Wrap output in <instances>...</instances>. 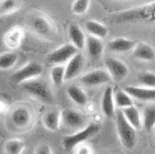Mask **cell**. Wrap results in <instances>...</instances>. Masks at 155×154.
<instances>
[{
	"label": "cell",
	"instance_id": "12",
	"mask_svg": "<svg viewBox=\"0 0 155 154\" xmlns=\"http://www.w3.org/2000/svg\"><path fill=\"white\" fill-rule=\"evenodd\" d=\"M83 66H84V56L80 52H78L68 61V65L65 66V80H71L76 78L80 74Z\"/></svg>",
	"mask_w": 155,
	"mask_h": 154
},
{
	"label": "cell",
	"instance_id": "8",
	"mask_svg": "<svg viewBox=\"0 0 155 154\" xmlns=\"http://www.w3.org/2000/svg\"><path fill=\"white\" fill-rule=\"evenodd\" d=\"M106 68L111 79L114 82H122L128 75V66L124 61L114 59V57L106 59Z\"/></svg>",
	"mask_w": 155,
	"mask_h": 154
},
{
	"label": "cell",
	"instance_id": "5",
	"mask_svg": "<svg viewBox=\"0 0 155 154\" xmlns=\"http://www.w3.org/2000/svg\"><path fill=\"white\" fill-rule=\"evenodd\" d=\"M43 72V68L40 62H36V61H32L28 62L27 65L22 66L19 70L13 74V79H14L15 83L18 84H23V83L32 80V79H37Z\"/></svg>",
	"mask_w": 155,
	"mask_h": 154
},
{
	"label": "cell",
	"instance_id": "29",
	"mask_svg": "<svg viewBox=\"0 0 155 154\" xmlns=\"http://www.w3.org/2000/svg\"><path fill=\"white\" fill-rule=\"evenodd\" d=\"M139 82L141 83V85L145 88L155 89V73H153V72L141 73L139 75Z\"/></svg>",
	"mask_w": 155,
	"mask_h": 154
},
{
	"label": "cell",
	"instance_id": "31",
	"mask_svg": "<svg viewBox=\"0 0 155 154\" xmlns=\"http://www.w3.org/2000/svg\"><path fill=\"white\" fill-rule=\"evenodd\" d=\"M73 150H74V154H93L92 146L87 143H81L79 145H76Z\"/></svg>",
	"mask_w": 155,
	"mask_h": 154
},
{
	"label": "cell",
	"instance_id": "25",
	"mask_svg": "<svg viewBox=\"0 0 155 154\" xmlns=\"http://www.w3.org/2000/svg\"><path fill=\"white\" fill-rule=\"evenodd\" d=\"M25 148V143L22 139H10L5 143V154H22Z\"/></svg>",
	"mask_w": 155,
	"mask_h": 154
},
{
	"label": "cell",
	"instance_id": "24",
	"mask_svg": "<svg viewBox=\"0 0 155 154\" xmlns=\"http://www.w3.org/2000/svg\"><path fill=\"white\" fill-rule=\"evenodd\" d=\"M143 129L153 130L155 127V105H149L144 108L143 112Z\"/></svg>",
	"mask_w": 155,
	"mask_h": 154
},
{
	"label": "cell",
	"instance_id": "30",
	"mask_svg": "<svg viewBox=\"0 0 155 154\" xmlns=\"http://www.w3.org/2000/svg\"><path fill=\"white\" fill-rule=\"evenodd\" d=\"M89 4H90V0H75L73 4V13L76 15L84 14L88 10Z\"/></svg>",
	"mask_w": 155,
	"mask_h": 154
},
{
	"label": "cell",
	"instance_id": "23",
	"mask_svg": "<svg viewBox=\"0 0 155 154\" xmlns=\"http://www.w3.org/2000/svg\"><path fill=\"white\" fill-rule=\"evenodd\" d=\"M113 97H114V105L117 106L118 108H121V110L134 106L132 97L126 91H124V89H118V91H116L113 93Z\"/></svg>",
	"mask_w": 155,
	"mask_h": 154
},
{
	"label": "cell",
	"instance_id": "19",
	"mask_svg": "<svg viewBox=\"0 0 155 154\" xmlns=\"http://www.w3.org/2000/svg\"><path fill=\"white\" fill-rule=\"evenodd\" d=\"M69 37H70V41H71V45H74L78 50L85 49L87 37H85V35H84V32L80 29L79 25L70 24V27H69Z\"/></svg>",
	"mask_w": 155,
	"mask_h": 154
},
{
	"label": "cell",
	"instance_id": "9",
	"mask_svg": "<svg viewBox=\"0 0 155 154\" xmlns=\"http://www.w3.org/2000/svg\"><path fill=\"white\" fill-rule=\"evenodd\" d=\"M80 83L85 87H98L102 84H106L111 80V76H109L108 72L106 70H93V72H89L87 74H84L80 76Z\"/></svg>",
	"mask_w": 155,
	"mask_h": 154
},
{
	"label": "cell",
	"instance_id": "26",
	"mask_svg": "<svg viewBox=\"0 0 155 154\" xmlns=\"http://www.w3.org/2000/svg\"><path fill=\"white\" fill-rule=\"evenodd\" d=\"M18 61V54L8 51L0 55V70H8L13 68Z\"/></svg>",
	"mask_w": 155,
	"mask_h": 154
},
{
	"label": "cell",
	"instance_id": "15",
	"mask_svg": "<svg viewBox=\"0 0 155 154\" xmlns=\"http://www.w3.org/2000/svg\"><path fill=\"white\" fill-rule=\"evenodd\" d=\"M134 46H135V42L125 37L113 38L112 41L108 42V50L116 54H124V52H128V51H132Z\"/></svg>",
	"mask_w": 155,
	"mask_h": 154
},
{
	"label": "cell",
	"instance_id": "27",
	"mask_svg": "<svg viewBox=\"0 0 155 154\" xmlns=\"http://www.w3.org/2000/svg\"><path fill=\"white\" fill-rule=\"evenodd\" d=\"M51 82L55 87H61L65 82V66L62 65H55L52 69H51Z\"/></svg>",
	"mask_w": 155,
	"mask_h": 154
},
{
	"label": "cell",
	"instance_id": "14",
	"mask_svg": "<svg viewBox=\"0 0 155 154\" xmlns=\"http://www.w3.org/2000/svg\"><path fill=\"white\" fill-rule=\"evenodd\" d=\"M85 50L87 54L92 60H98L102 57L103 51H104V43L102 40L93 36H89L85 41Z\"/></svg>",
	"mask_w": 155,
	"mask_h": 154
},
{
	"label": "cell",
	"instance_id": "17",
	"mask_svg": "<svg viewBox=\"0 0 155 154\" xmlns=\"http://www.w3.org/2000/svg\"><path fill=\"white\" fill-rule=\"evenodd\" d=\"M23 40V29L21 27H13L4 35V43L9 49H18Z\"/></svg>",
	"mask_w": 155,
	"mask_h": 154
},
{
	"label": "cell",
	"instance_id": "21",
	"mask_svg": "<svg viewBox=\"0 0 155 154\" xmlns=\"http://www.w3.org/2000/svg\"><path fill=\"white\" fill-rule=\"evenodd\" d=\"M43 126L50 131H56L61 125V112L60 111H48L47 113H45V116L42 119Z\"/></svg>",
	"mask_w": 155,
	"mask_h": 154
},
{
	"label": "cell",
	"instance_id": "11",
	"mask_svg": "<svg viewBox=\"0 0 155 154\" xmlns=\"http://www.w3.org/2000/svg\"><path fill=\"white\" fill-rule=\"evenodd\" d=\"M125 91L132 97V99H139L141 102H153L155 101V89L145 88V87H136L128 85Z\"/></svg>",
	"mask_w": 155,
	"mask_h": 154
},
{
	"label": "cell",
	"instance_id": "4",
	"mask_svg": "<svg viewBox=\"0 0 155 154\" xmlns=\"http://www.w3.org/2000/svg\"><path fill=\"white\" fill-rule=\"evenodd\" d=\"M99 131V125L97 124H89L84 130H80L78 132L70 134L64 138V146H65L66 150H73L76 145H79L81 143H85L89 138H92L93 135H95L97 132Z\"/></svg>",
	"mask_w": 155,
	"mask_h": 154
},
{
	"label": "cell",
	"instance_id": "28",
	"mask_svg": "<svg viewBox=\"0 0 155 154\" xmlns=\"http://www.w3.org/2000/svg\"><path fill=\"white\" fill-rule=\"evenodd\" d=\"M19 9V0H0V15L10 14Z\"/></svg>",
	"mask_w": 155,
	"mask_h": 154
},
{
	"label": "cell",
	"instance_id": "3",
	"mask_svg": "<svg viewBox=\"0 0 155 154\" xmlns=\"http://www.w3.org/2000/svg\"><path fill=\"white\" fill-rule=\"evenodd\" d=\"M23 87V89L28 94H31L32 97H35L36 99L45 102V103H54V94L52 91L50 89V87L47 85V83H45L40 79H32L21 84Z\"/></svg>",
	"mask_w": 155,
	"mask_h": 154
},
{
	"label": "cell",
	"instance_id": "1",
	"mask_svg": "<svg viewBox=\"0 0 155 154\" xmlns=\"http://www.w3.org/2000/svg\"><path fill=\"white\" fill-rule=\"evenodd\" d=\"M89 125L88 122V117L76 110L73 108H65L61 111V127L65 131L70 134L78 132L80 130H84L85 127Z\"/></svg>",
	"mask_w": 155,
	"mask_h": 154
},
{
	"label": "cell",
	"instance_id": "7",
	"mask_svg": "<svg viewBox=\"0 0 155 154\" xmlns=\"http://www.w3.org/2000/svg\"><path fill=\"white\" fill-rule=\"evenodd\" d=\"M28 25L36 35L41 37H50L51 33H52V24H51L50 19L41 14L32 15L29 18Z\"/></svg>",
	"mask_w": 155,
	"mask_h": 154
},
{
	"label": "cell",
	"instance_id": "10",
	"mask_svg": "<svg viewBox=\"0 0 155 154\" xmlns=\"http://www.w3.org/2000/svg\"><path fill=\"white\" fill-rule=\"evenodd\" d=\"M12 124L17 129H25L32 122V113L27 107H17L10 115Z\"/></svg>",
	"mask_w": 155,
	"mask_h": 154
},
{
	"label": "cell",
	"instance_id": "20",
	"mask_svg": "<svg viewBox=\"0 0 155 154\" xmlns=\"http://www.w3.org/2000/svg\"><path fill=\"white\" fill-rule=\"evenodd\" d=\"M68 95L75 105L80 106V107L87 106V103H88V95L79 85H75V84L69 85L68 87Z\"/></svg>",
	"mask_w": 155,
	"mask_h": 154
},
{
	"label": "cell",
	"instance_id": "18",
	"mask_svg": "<svg viewBox=\"0 0 155 154\" xmlns=\"http://www.w3.org/2000/svg\"><path fill=\"white\" fill-rule=\"evenodd\" d=\"M121 112H122V115H124V117L127 120V122L130 124L135 130L143 127V119H141V113L135 106L124 108V110H121Z\"/></svg>",
	"mask_w": 155,
	"mask_h": 154
},
{
	"label": "cell",
	"instance_id": "22",
	"mask_svg": "<svg viewBox=\"0 0 155 154\" xmlns=\"http://www.w3.org/2000/svg\"><path fill=\"white\" fill-rule=\"evenodd\" d=\"M85 28L90 33V36L97 37L102 40V38H106L108 36V28L104 24H102L101 22L97 21H87L85 22Z\"/></svg>",
	"mask_w": 155,
	"mask_h": 154
},
{
	"label": "cell",
	"instance_id": "6",
	"mask_svg": "<svg viewBox=\"0 0 155 154\" xmlns=\"http://www.w3.org/2000/svg\"><path fill=\"white\" fill-rule=\"evenodd\" d=\"M78 52H79V50H78L74 45L65 43L48 55V61L55 64V65H62L64 62H68Z\"/></svg>",
	"mask_w": 155,
	"mask_h": 154
},
{
	"label": "cell",
	"instance_id": "13",
	"mask_svg": "<svg viewBox=\"0 0 155 154\" xmlns=\"http://www.w3.org/2000/svg\"><path fill=\"white\" fill-rule=\"evenodd\" d=\"M113 88L112 87H108L104 89L102 95V101H101V110L103 112L106 117H113L116 115V110H114V97H113Z\"/></svg>",
	"mask_w": 155,
	"mask_h": 154
},
{
	"label": "cell",
	"instance_id": "16",
	"mask_svg": "<svg viewBox=\"0 0 155 154\" xmlns=\"http://www.w3.org/2000/svg\"><path fill=\"white\" fill-rule=\"evenodd\" d=\"M132 55L134 57H136L139 60H143V61H151L155 59L154 49L145 42L135 43V46L132 49Z\"/></svg>",
	"mask_w": 155,
	"mask_h": 154
},
{
	"label": "cell",
	"instance_id": "2",
	"mask_svg": "<svg viewBox=\"0 0 155 154\" xmlns=\"http://www.w3.org/2000/svg\"><path fill=\"white\" fill-rule=\"evenodd\" d=\"M116 116V129H117V135L120 138L121 144L126 149L132 150L136 145V130L127 122V120L124 117L121 111L114 115Z\"/></svg>",
	"mask_w": 155,
	"mask_h": 154
},
{
	"label": "cell",
	"instance_id": "32",
	"mask_svg": "<svg viewBox=\"0 0 155 154\" xmlns=\"http://www.w3.org/2000/svg\"><path fill=\"white\" fill-rule=\"evenodd\" d=\"M35 154H54V152L48 144H41L35 149Z\"/></svg>",
	"mask_w": 155,
	"mask_h": 154
}]
</instances>
